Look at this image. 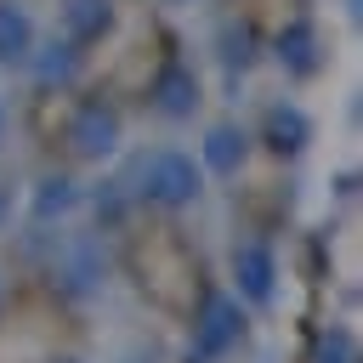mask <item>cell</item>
Returning <instances> with one entry per match:
<instances>
[{
  "mask_svg": "<svg viewBox=\"0 0 363 363\" xmlns=\"http://www.w3.org/2000/svg\"><path fill=\"white\" fill-rule=\"evenodd\" d=\"M79 147H85V153H96V147H113V119L91 108V113L79 119Z\"/></svg>",
  "mask_w": 363,
  "mask_h": 363,
  "instance_id": "cell-3",
  "label": "cell"
},
{
  "mask_svg": "<svg viewBox=\"0 0 363 363\" xmlns=\"http://www.w3.org/2000/svg\"><path fill=\"white\" fill-rule=\"evenodd\" d=\"M233 142H238L233 130H210V147H204V153H210L216 170H233Z\"/></svg>",
  "mask_w": 363,
  "mask_h": 363,
  "instance_id": "cell-6",
  "label": "cell"
},
{
  "mask_svg": "<svg viewBox=\"0 0 363 363\" xmlns=\"http://www.w3.org/2000/svg\"><path fill=\"white\" fill-rule=\"evenodd\" d=\"M289 62H295V68H306V28H295V34H289Z\"/></svg>",
  "mask_w": 363,
  "mask_h": 363,
  "instance_id": "cell-8",
  "label": "cell"
},
{
  "mask_svg": "<svg viewBox=\"0 0 363 363\" xmlns=\"http://www.w3.org/2000/svg\"><path fill=\"white\" fill-rule=\"evenodd\" d=\"M193 193H199V176H193V164H187V159H176V153L153 159V199L182 204V199H193Z\"/></svg>",
  "mask_w": 363,
  "mask_h": 363,
  "instance_id": "cell-1",
  "label": "cell"
},
{
  "mask_svg": "<svg viewBox=\"0 0 363 363\" xmlns=\"http://www.w3.org/2000/svg\"><path fill=\"white\" fill-rule=\"evenodd\" d=\"M301 136H306V119H301L295 108H278V113H272V142H278V147H301Z\"/></svg>",
  "mask_w": 363,
  "mask_h": 363,
  "instance_id": "cell-4",
  "label": "cell"
},
{
  "mask_svg": "<svg viewBox=\"0 0 363 363\" xmlns=\"http://www.w3.org/2000/svg\"><path fill=\"white\" fill-rule=\"evenodd\" d=\"M164 91H170V96H164V108H170V113H182V108H187V91H193V85H187V79L176 74V79H164Z\"/></svg>",
  "mask_w": 363,
  "mask_h": 363,
  "instance_id": "cell-7",
  "label": "cell"
},
{
  "mask_svg": "<svg viewBox=\"0 0 363 363\" xmlns=\"http://www.w3.org/2000/svg\"><path fill=\"white\" fill-rule=\"evenodd\" d=\"M238 267H244V289H250V295H267V278H272V261H267L261 250H244V255H238Z\"/></svg>",
  "mask_w": 363,
  "mask_h": 363,
  "instance_id": "cell-5",
  "label": "cell"
},
{
  "mask_svg": "<svg viewBox=\"0 0 363 363\" xmlns=\"http://www.w3.org/2000/svg\"><path fill=\"white\" fill-rule=\"evenodd\" d=\"M28 45H34V23H28L17 6L0 0V57L17 62V57H28Z\"/></svg>",
  "mask_w": 363,
  "mask_h": 363,
  "instance_id": "cell-2",
  "label": "cell"
}]
</instances>
